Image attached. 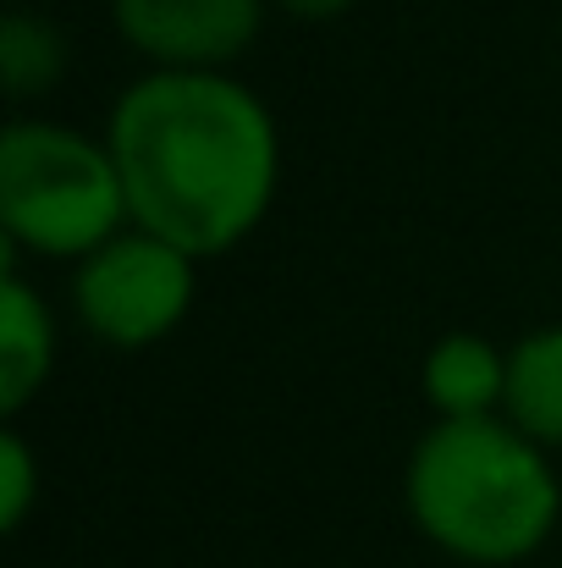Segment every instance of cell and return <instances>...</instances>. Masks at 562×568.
<instances>
[{"mask_svg":"<svg viewBox=\"0 0 562 568\" xmlns=\"http://www.w3.org/2000/svg\"><path fill=\"white\" fill-rule=\"evenodd\" d=\"M419 397L430 419H486L508 408V348L486 332H441L419 359Z\"/></svg>","mask_w":562,"mask_h":568,"instance_id":"obj_7","label":"cell"},{"mask_svg":"<svg viewBox=\"0 0 562 568\" xmlns=\"http://www.w3.org/2000/svg\"><path fill=\"white\" fill-rule=\"evenodd\" d=\"M39 497H44V464H39L33 442L22 436V425L6 419V430H0V530L17 536L33 519Z\"/></svg>","mask_w":562,"mask_h":568,"instance_id":"obj_10","label":"cell"},{"mask_svg":"<svg viewBox=\"0 0 562 568\" xmlns=\"http://www.w3.org/2000/svg\"><path fill=\"white\" fill-rule=\"evenodd\" d=\"M133 226L105 133L55 116H11L0 133V265H78Z\"/></svg>","mask_w":562,"mask_h":568,"instance_id":"obj_3","label":"cell"},{"mask_svg":"<svg viewBox=\"0 0 562 568\" xmlns=\"http://www.w3.org/2000/svg\"><path fill=\"white\" fill-rule=\"evenodd\" d=\"M67 67H72V39L61 33L55 17L28 11V6H11L0 17V83L11 105H28L61 89Z\"/></svg>","mask_w":562,"mask_h":568,"instance_id":"obj_9","label":"cell"},{"mask_svg":"<svg viewBox=\"0 0 562 568\" xmlns=\"http://www.w3.org/2000/svg\"><path fill=\"white\" fill-rule=\"evenodd\" d=\"M413 530L463 568H519L552 547L562 525L558 453L508 414L430 419L402 464Z\"/></svg>","mask_w":562,"mask_h":568,"instance_id":"obj_2","label":"cell"},{"mask_svg":"<svg viewBox=\"0 0 562 568\" xmlns=\"http://www.w3.org/2000/svg\"><path fill=\"white\" fill-rule=\"evenodd\" d=\"M282 17H293V22H337V17H348L359 0H270Z\"/></svg>","mask_w":562,"mask_h":568,"instance_id":"obj_11","label":"cell"},{"mask_svg":"<svg viewBox=\"0 0 562 568\" xmlns=\"http://www.w3.org/2000/svg\"><path fill=\"white\" fill-rule=\"evenodd\" d=\"M67 304L111 354L161 348L198 304V260L144 226H127L67 271Z\"/></svg>","mask_w":562,"mask_h":568,"instance_id":"obj_4","label":"cell"},{"mask_svg":"<svg viewBox=\"0 0 562 568\" xmlns=\"http://www.w3.org/2000/svg\"><path fill=\"white\" fill-rule=\"evenodd\" d=\"M530 442L562 453V321L535 326L508 348V408Z\"/></svg>","mask_w":562,"mask_h":568,"instance_id":"obj_8","label":"cell"},{"mask_svg":"<svg viewBox=\"0 0 562 568\" xmlns=\"http://www.w3.org/2000/svg\"><path fill=\"white\" fill-rule=\"evenodd\" d=\"M144 72H232L265 33L270 0H105Z\"/></svg>","mask_w":562,"mask_h":568,"instance_id":"obj_5","label":"cell"},{"mask_svg":"<svg viewBox=\"0 0 562 568\" xmlns=\"http://www.w3.org/2000/svg\"><path fill=\"white\" fill-rule=\"evenodd\" d=\"M61 326L44 287L28 282L22 265L0 271V414L22 419L55 376Z\"/></svg>","mask_w":562,"mask_h":568,"instance_id":"obj_6","label":"cell"},{"mask_svg":"<svg viewBox=\"0 0 562 568\" xmlns=\"http://www.w3.org/2000/svg\"><path fill=\"white\" fill-rule=\"evenodd\" d=\"M133 226L221 260L243 248L282 193V128L237 72H139L105 111Z\"/></svg>","mask_w":562,"mask_h":568,"instance_id":"obj_1","label":"cell"}]
</instances>
